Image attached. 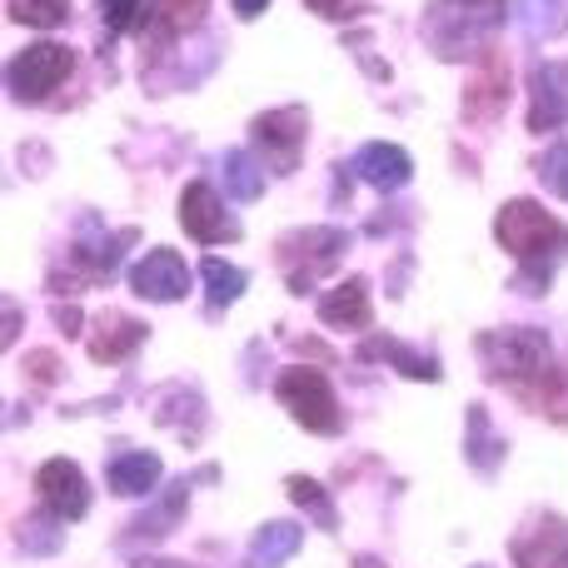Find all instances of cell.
<instances>
[{
  "label": "cell",
  "instance_id": "16",
  "mask_svg": "<svg viewBox=\"0 0 568 568\" xmlns=\"http://www.w3.org/2000/svg\"><path fill=\"white\" fill-rule=\"evenodd\" d=\"M145 334L150 329L140 320H130V314L100 310L95 334H90V359H95V364H120L130 349H140V344H145Z\"/></svg>",
  "mask_w": 568,
  "mask_h": 568
},
{
  "label": "cell",
  "instance_id": "34",
  "mask_svg": "<svg viewBox=\"0 0 568 568\" xmlns=\"http://www.w3.org/2000/svg\"><path fill=\"white\" fill-rule=\"evenodd\" d=\"M55 324H65V334H80V310H55Z\"/></svg>",
  "mask_w": 568,
  "mask_h": 568
},
{
  "label": "cell",
  "instance_id": "26",
  "mask_svg": "<svg viewBox=\"0 0 568 568\" xmlns=\"http://www.w3.org/2000/svg\"><path fill=\"white\" fill-rule=\"evenodd\" d=\"M220 180L235 200H260L265 195V175H260V160H250L245 150H225L220 160Z\"/></svg>",
  "mask_w": 568,
  "mask_h": 568
},
{
  "label": "cell",
  "instance_id": "33",
  "mask_svg": "<svg viewBox=\"0 0 568 568\" xmlns=\"http://www.w3.org/2000/svg\"><path fill=\"white\" fill-rule=\"evenodd\" d=\"M265 6H270V0H235V16L240 20H255V16H265Z\"/></svg>",
  "mask_w": 568,
  "mask_h": 568
},
{
  "label": "cell",
  "instance_id": "20",
  "mask_svg": "<svg viewBox=\"0 0 568 568\" xmlns=\"http://www.w3.org/2000/svg\"><path fill=\"white\" fill-rule=\"evenodd\" d=\"M185 499H190V484H185V479L170 484V494L155 504V509L125 524V539H120V544L130 549V544H155V539H165V534L180 524V514H185Z\"/></svg>",
  "mask_w": 568,
  "mask_h": 568
},
{
  "label": "cell",
  "instance_id": "5",
  "mask_svg": "<svg viewBox=\"0 0 568 568\" xmlns=\"http://www.w3.org/2000/svg\"><path fill=\"white\" fill-rule=\"evenodd\" d=\"M275 394L300 429H310V434H339L344 429V414H339V404H334L329 379H324L320 369H310V364L284 369L275 379Z\"/></svg>",
  "mask_w": 568,
  "mask_h": 568
},
{
  "label": "cell",
  "instance_id": "30",
  "mask_svg": "<svg viewBox=\"0 0 568 568\" xmlns=\"http://www.w3.org/2000/svg\"><path fill=\"white\" fill-rule=\"evenodd\" d=\"M100 10H105L110 36H130V30H145V20H150V0H100Z\"/></svg>",
  "mask_w": 568,
  "mask_h": 568
},
{
  "label": "cell",
  "instance_id": "24",
  "mask_svg": "<svg viewBox=\"0 0 568 568\" xmlns=\"http://www.w3.org/2000/svg\"><path fill=\"white\" fill-rule=\"evenodd\" d=\"M514 20L529 40H554L568 30V0H519Z\"/></svg>",
  "mask_w": 568,
  "mask_h": 568
},
{
  "label": "cell",
  "instance_id": "12",
  "mask_svg": "<svg viewBox=\"0 0 568 568\" xmlns=\"http://www.w3.org/2000/svg\"><path fill=\"white\" fill-rule=\"evenodd\" d=\"M130 290L150 304H175L190 294V265L180 260V250H150V255L130 270Z\"/></svg>",
  "mask_w": 568,
  "mask_h": 568
},
{
  "label": "cell",
  "instance_id": "6",
  "mask_svg": "<svg viewBox=\"0 0 568 568\" xmlns=\"http://www.w3.org/2000/svg\"><path fill=\"white\" fill-rule=\"evenodd\" d=\"M70 70H75L70 45H60V40H36V45H26L6 65L10 100H20V105H40L50 90H60V80H65Z\"/></svg>",
  "mask_w": 568,
  "mask_h": 568
},
{
  "label": "cell",
  "instance_id": "35",
  "mask_svg": "<svg viewBox=\"0 0 568 568\" xmlns=\"http://www.w3.org/2000/svg\"><path fill=\"white\" fill-rule=\"evenodd\" d=\"M130 568H195V564H175V559H135Z\"/></svg>",
  "mask_w": 568,
  "mask_h": 568
},
{
  "label": "cell",
  "instance_id": "4",
  "mask_svg": "<svg viewBox=\"0 0 568 568\" xmlns=\"http://www.w3.org/2000/svg\"><path fill=\"white\" fill-rule=\"evenodd\" d=\"M344 250H349V235L339 225H310L300 235H284L275 245V255H280L290 294H310L314 280H324L344 260Z\"/></svg>",
  "mask_w": 568,
  "mask_h": 568
},
{
  "label": "cell",
  "instance_id": "19",
  "mask_svg": "<svg viewBox=\"0 0 568 568\" xmlns=\"http://www.w3.org/2000/svg\"><path fill=\"white\" fill-rule=\"evenodd\" d=\"M320 320L334 329H364L369 324V280H344L320 300Z\"/></svg>",
  "mask_w": 568,
  "mask_h": 568
},
{
  "label": "cell",
  "instance_id": "21",
  "mask_svg": "<svg viewBox=\"0 0 568 568\" xmlns=\"http://www.w3.org/2000/svg\"><path fill=\"white\" fill-rule=\"evenodd\" d=\"M210 0H150V20L145 30L155 36V50L165 45V40L185 36V30H195L200 20H205Z\"/></svg>",
  "mask_w": 568,
  "mask_h": 568
},
{
  "label": "cell",
  "instance_id": "2",
  "mask_svg": "<svg viewBox=\"0 0 568 568\" xmlns=\"http://www.w3.org/2000/svg\"><path fill=\"white\" fill-rule=\"evenodd\" d=\"M494 240L519 260V275H514L519 294H544L554 284V270L568 260V225L554 220L539 200H509L494 215Z\"/></svg>",
  "mask_w": 568,
  "mask_h": 568
},
{
  "label": "cell",
  "instance_id": "31",
  "mask_svg": "<svg viewBox=\"0 0 568 568\" xmlns=\"http://www.w3.org/2000/svg\"><path fill=\"white\" fill-rule=\"evenodd\" d=\"M539 180L568 200V150H549V155L539 160Z\"/></svg>",
  "mask_w": 568,
  "mask_h": 568
},
{
  "label": "cell",
  "instance_id": "15",
  "mask_svg": "<svg viewBox=\"0 0 568 568\" xmlns=\"http://www.w3.org/2000/svg\"><path fill=\"white\" fill-rule=\"evenodd\" d=\"M160 474H165L160 454H150V449H125V454H115V459H110L105 484H110V494H120V499H145V494H155Z\"/></svg>",
  "mask_w": 568,
  "mask_h": 568
},
{
  "label": "cell",
  "instance_id": "9",
  "mask_svg": "<svg viewBox=\"0 0 568 568\" xmlns=\"http://www.w3.org/2000/svg\"><path fill=\"white\" fill-rule=\"evenodd\" d=\"M36 494H40V509H50L65 524L85 519V509H90V484H85V474H80L75 459H45L40 464Z\"/></svg>",
  "mask_w": 568,
  "mask_h": 568
},
{
  "label": "cell",
  "instance_id": "23",
  "mask_svg": "<svg viewBox=\"0 0 568 568\" xmlns=\"http://www.w3.org/2000/svg\"><path fill=\"white\" fill-rule=\"evenodd\" d=\"M464 459H469L479 474H494L504 464V439L489 429L484 404H469V439H464Z\"/></svg>",
  "mask_w": 568,
  "mask_h": 568
},
{
  "label": "cell",
  "instance_id": "18",
  "mask_svg": "<svg viewBox=\"0 0 568 568\" xmlns=\"http://www.w3.org/2000/svg\"><path fill=\"white\" fill-rule=\"evenodd\" d=\"M359 359H384V364H394L404 379H424V384H434V379L444 374L434 354L409 349V344L394 339V334H374V339H364V344H359Z\"/></svg>",
  "mask_w": 568,
  "mask_h": 568
},
{
  "label": "cell",
  "instance_id": "27",
  "mask_svg": "<svg viewBox=\"0 0 568 568\" xmlns=\"http://www.w3.org/2000/svg\"><path fill=\"white\" fill-rule=\"evenodd\" d=\"M60 524H65V519H55L50 509H40V514H30V519H20V524H16V544H20V554H55L60 544H65Z\"/></svg>",
  "mask_w": 568,
  "mask_h": 568
},
{
  "label": "cell",
  "instance_id": "13",
  "mask_svg": "<svg viewBox=\"0 0 568 568\" xmlns=\"http://www.w3.org/2000/svg\"><path fill=\"white\" fill-rule=\"evenodd\" d=\"M140 230H120V235H105L100 230L95 235V220H85V235L75 240V250H70V265H75V275L85 284L95 280H110L120 265V255H125V245H135Z\"/></svg>",
  "mask_w": 568,
  "mask_h": 568
},
{
  "label": "cell",
  "instance_id": "29",
  "mask_svg": "<svg viewBox=\"0 0 568 568\" xmlns=\"http://www.w3.org/2000/svg\"><path fill=\"white\" fill-rule=\"evenodd\" d=\"M65 16H70V0H10V20L36 26V30L65 26Z\"/></svg>",
  "mask_w": 568,
  "mask_h": 568
},
{
  "label": "cell",
  "instance_id": "37",
  "mask_svg": "<svg viewBox=\"0 0 568 568\" xmlns=\"http://www.w3.org/2000/svg\"><path fill=\"white\" fill-rule=\"evenodd\" d=\"M354 568H389V564H379L374 554H359V559H354Z\"/></svg>",
  "mask_w": 568,
  "mask_h": 568
},
{
  "label": "cell",
  "instance_id": "3",
  "mask_svg": "<svg viewBox=\"0 0 568 568\" xmlns=\"http://www.w3.org/2000/svg\"><path fill=\"white\" fill-rule=\"evenodd\" d=\"M509 20V0H434L424 10V40L439 60L459 55H484L494 50V30Z\"/></svg>",
  "mask_w": 568,
  "mask_h": 568
},
{
  "label": "cell",
  "instance_id": "1",
  "mask_svg": "<svg viewBox=\"0 0 568 568\" xmlns=\"http://www.w3.org/2000/svg\"><path fill=\"white\" fill-rule=\"evenodd\" d=\"M474 349H479L484 374L494 384H509L524 404L554 414V419H568V369L554 359V344L544 329H529V324L484 329Z\"/></svg>",
  "mask_w": 568,
  "mask_h": 568
},
{
  "label": "cell",
  "instance_id": "28",
  "mask_svg": "<svg viewBox=\"0 0 568 568\" xmlns=\"http://www.w3.org/2000/svg\"><path fill=\"white\" fill-rule=\"evenodd\" d=\"M290 499H294V509H304L320 529H339V514H334V504H329V494H324V484H314V479H304V474H294L290 484Z\"/></svg>",
  "mask_w": 568,
  "mask_h": 568
},
{
  "label": "cell",
  "instance_id": "10",
  "mask_svg": "<svg viewBox=\"0 0 568 568\" xmlns=\"http://www.w3.org/2000/svg\"><path fill=\"white\" fill-rule=\"evenodd\" d=\"M568 120V60H534L529 70V130L549 135Z\"/></svg>",
  "mask_w": 568,
  "mask_h": 568
},
{
  "label": "cell",
  "instance_id": "8",
  "mask_svg": "<svg viewBox=\"0 0 568 568\" xmlns=\"http://www.w3.org/2000/svg\"><path fill=\"white\" fill-rule=\"evenodd\" d=\"M180 225H185V235L200 240V245H235L240 240V220L220 205L210 180H190L185 185V195H180Z\"/></svg>",
  "mask_w": 568,
  "mask_h": 568
},
{
  "label": "cell",
  "instance_id": "22",
  "mask_svg": "<svg viewBox=\"0 0 568 568\" xmlns=\"http://www.w3.org/2000/svg\"><path fill=\"white\" fill-rule=\"evenodd\" d=\"M300 524H265V529L255 534V544H250V568H280V564H290L294 554H300Z\"/></svg>",
  "mask_w": 568,
  "mask_h": 568
},
{
  "label": "cell",
  "instance_id": "32",
  "mask_svg": "<svg viewBox=\"0 0 568 568\" xmlns=\"http://www.w3.org/2000/svg\"><path fill=\"white\" fill-rule=\"evenodd\" d=\"M30 374H36V379L40 384H50V379H55V359H50V354H30Z\"/></svg>",
  "mask_w": 568,
  "mask_h": 568
},
{
  "label": "cell",
  "instance_id": "25",
  "mask_svg": "<svg viewBox=\"0 0 568 568\" xmlns=\"http://www.w3.org/2000/svg\"><path fill=\"white\" fill-rule=\"evenodd\" d=\"M200 280H205V294H210V304H215V310L235 304L240 294H245V284H250L245 270H235L230 260H220V255H205V260H200Z\"/></svg>",
  "mask_w": 568,
  "mask_h": 568
},
{
  "label": "cell",
  "instance_id": "17",
  "mask_svg": "<svg viewBox=\"0 0 568 568\" xmlns=\"http://www.w3.org/2000/svg\"><path fill=\"white\" fill-rule=\"evenodd\" d=\"M354 170H359V180L374 190H404L414 175V160L404 155L399 145H389V140H374V145H364L359 155H354Z\"/></svg>",
  "mask_w": 568,
  "mask_h": 568
},
{
  "label": "cell",
  "instance_id": "11",
  "mask_svg": "<svg viewBox=\"0 0 568 568\" xmlns=\"http://www.w3.org/2000/svg\"><path fill=\"white\" fill-rule=\"evenodd\" d=\"M504 105H509V65H504L499 50H484L474 80L464 85V105L459 110H464L469 125H494V120L504 115Z\"/></svg>",
  "mask_w": 568,
  "mask_h": 568
},
{
  "label": "cell",
  "instance_id": "36",
  "mask_svg": "<svg viewBox=\"0 0 568 568\" xmlns=\"http://www.w3.org/2000/svg\"><path fill=\"white\" fill-rule=\"evenodd\" d=\"M334 6H339V0H310L314 16H334Z\"/></svg>",
  "mask_w": 568,
  "mask_h": 568
},
{
  "label": "cell",
  "instance_id": "7",
  "mask_svg": "<svg viewBox=\"0 0 568 568\" xmlns=\"http://www.w3.org/2000/svg\"><path fill=\"white\" fill-rule=\"evenodd\" d=\"M304 125H310V115H304L300 105H280V110H265V115L250 125V140H255L260 160H265L275 175H290L294 165H300V150H304Z\"/></svg>",
  "mask_w": 568,
  "mask_h": 568
},
{
  "label": "cell",
  "instance_id": "14",
  "mask_svg": "<svg viewBox=\"0 0 568 568\" xmlns=\"http://www.w3.org/2000/svg\"><path fill=\"white\" fill-rule=\"evenodd\" d=\"M509 554L519 568H568V524L559 514H544L534 529L509 544Z\"/></svg>",
  "mask_w": 568,
  "mask_h": 568
}]
</instances>
